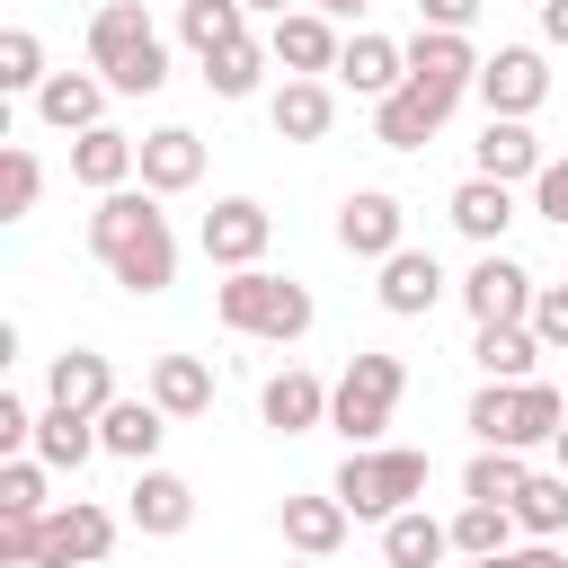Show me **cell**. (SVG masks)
I'll return each instance as SVG.
<instances>
[{"mask_svg":"<svg viewBox=\"0 0 568 568\" xmlns=\"http://www.w3.org/2000/svg\"><path fill=\"white\" fill-rule=\"evenodd\" d=\"M328 231H337V248H346V257H373V266L408 248V213H399V195H390V186H355V195L337 204V222H328Z\"/></svg>","mask_w":568,"mask_h":568,"instance_id":"30bf717a","label":"cell"},{"mask_svg":"<svg viewBox=\"0 0 568 568\" xmlns=\"http://www.w3.org/2000/svg\"><path fill=\"white\" fill-rule=\"evenodd\" d=\"M532 337H541V355H568V284H541V302H532Z\"/></svg>","mask_w":568,"mask_h":568,"instance_id":"60d3db41","label":"cell"},{"mask_svg":"<svg viewBox=\"0 0 568 568\" xmlns=\"http://www.w3.org/2000/svg\"><path fill=\"white\" fill-rule=\"evenodd\" d=\"M178 36L195 62H213V53L248 44V0H178Z\"/></svg>","mask_w":568,"mask_h":568,"instance_id":"4dcf8cb0","label":"cell"},{"mask_svg":"<svg viewBox=\"0 0 568 568\" xmlns=\"http://www.w3.org/2000/svg\"><path fill=\"white\" fill-rule=\"evenodd\" d=\"M426 479H435L426 453H408V444H373V453H346V462H337L328 497H337L355 524H390V515H408V506L426 497Z\"/></svg>","mask_w":568,"mask_h":568,"instance_id":"8992f818","label":"cell"},{"mask_svg":"<svg viewBox=\"0 0 568 568\" xmlns=\"http://www.w3.org/2000/svg\"><path fill=\"white\" fill-rule=\"evenodd\" d=\"M284 568H320V559H284Z\"/></svg>","mask_w":568,"mask_h":568,"instance_id":"f907efd6","label":"cell"},{"mask_svg":"<svg viewBox=\"0 0 568 568\" xmlns=\"http://www.w3.org/2000/svg\"><path fill=\"white\" fill-rule=\"evenodd\" d=\"M541 44H568V0H541Z\"/></svg>","mask_w":568,"mask_h":568,"instance_id":"f6af8a7d","label":"cell"},{"mask_svg":"<svg viewBox=\"0 0 568 568\" xmlns=\"http://www.w3.org/2000/svg\"><path fill=\"white\" fill-rule=\"evenodd\" d=\"M532 355H541L532 320H515V328H479V337H470V364H479L488 382H541V373H532Z\"/></svg>","mask_w":568,"mask_h":568,"instance_id":"1f68e13d","label":"cell"},{"mask_svg":"<svg viewBox=\"0 0 568 568\" xmlns=\"http://www.w3.org/2000/svg\"><path fill=\"white\" fill-rule=\"evenodd\" d=\"M444 115H453V98H435V89L399 80V89L373 106V142H382V151H426V142L444 133Z\"/></svg>","mask_w":568,"mask_h":568,"instance_id":"e0dca14e","label":"cell"},{"mask_svg":"<svg viewBox=\"0 0 568 568\" xmlns=\"http://www.w3.org/2000/svg\"><path fill=\"white\" fill-rule=\"evenodd\" d=\"M89 257H98L133 302L169 293V284H178V231H169L160 195H151V186H115V195H98V213H89Z\"/></svg>","mask_w":568,"mask_h":568,"instance_id":"6da1fadb","label":"cell"},{"mask_svg":"<svg viewBox=\"0 0 568 568\" xmlns=\"http://www.w3.org/2000/svg\"><path fill=\"white\" fill-rule=\"evenodd\" d=\"M275 524H284L293 559H328V550L346 541V524H355V515H346L328 488H311V497H284V506H275Z\"/></svg>","mask_w":568,"mask_h":568,"instance_id":"83f0119b","label":"cell"},{"mask_svg":"<svg viewBox=\"0 0 568 568\" xmlns=\"http://www.w3.org/2000/svg\"><path fill=\"white\" fill-rule=\"evenodd\" d=\"M36 195H44V160H36L27 142H9V151H0V222H27Z\"/></svg>","mask_w":568,"mask_h":568,"instance_id":"74e56055","label":"cell"},{"mask_svg":"<svg viewBox=\"0 0 568 568\" xmlns=\"http://www.w3.org/2000/svg\"><path fill=\"white\" fill-rule=\"evenodd\" d=\"M124 524L133 532H151V541H178L186 524H195V488L178 479V470H133V488H124Z\"/></svg>","mask_w":568,"mask_h":568,"instance_id":"2e32d148","label":"cell"},{"mask_svg":"<svg viewBox=\"0 0 568 568\" xmlns=\"http://www.w3.org/2000/svg\"><path fill=\"white\" fill-rule=\"evenodd\" d=\"M89 71H98L115 98L169 89V44H160V27H151L142 0H106V9L89 18Z\"/></svg>","mask_w":568,"mask_h":568,"instance_id":"3957f363","label":"cell"},{"mask_svg":"<svg viewBox=\"0 0 568 568\" xmlns=\"http://www.w3.org/2000/svg\"><path fill=\"white\" fill-rule=\"evenodd\" d=\"M142 399H160L169 426H178V417H204V408H213V364H204V355H151Z\"/></svg>","mask_w":568,"mask_h":568,"instance_id":"484cf974","label":"cell"},{"mask_svg":"<svg viewBox=\"0 0 568 568\" xmlns=\"http://www.w3.org/2000/svg\"><path fill=\"white\" fill-rule=\"evenodd\" d=\"M470 18H479V0H417V27H435V36H470Z\"/></svg>","mask_w":568,"mask_h":568,"instance_id":"7bdbcfd3","label":"cell"},{"mask_svg":"<svg viewBox=\"0 0 568 568\" xmlns=\"http://www.w3.org/2000/svg\"><path fill=\"white\" fill-rule=\"evenodd\" d=\"M399 399H408V364L382 355V346H355L346 373L328 382V435H346V453H373Z\"/></svg>","mask_w":568,"mask_h":568,"instance_id":"277c9868","label":"cell"},{"mask_svg":"<svg viewBox=\"0 0 568 568\" xmlns=\"http://www.w3.org/2000/svg\"><path fill=\"white\" fill-rule=\"evenodd\" d=\"M53 71H44V36L36 27H0V89L9 98H36Z\"/></svg>","mask_w":568,"mask_h":568,"instance_id":"d590c367","label":"cell"},{"mask_svg":"<svg viewBox=\"0 0 568 568\" xmlns=\"http://www.w3.org/2000/svg\"><path fill=\"white\" fill-rule=\"evenodd\" d=\"M266 53H275V71H284V80H337L346 36H337V18L293 9V18H275V27H266Z\"/></svg>","mask_w":568,"mask_h":568,"instance_id":"8fae6325","label":"cell"},{"mask_svg":"<svg viewBox=\"0 0 568 568\" xmlns=\"http://www.w3.org/2000/svg\"><path fill=\"white\" fill-rule=\"evenodd\" d=\"M213 320L231 337H257V346H302L311 320H320V302H311V284H293L275 266H240V275L213 284Z\"/></svg>","mask_w":568,"mask_h":568,"instance_id":"7a4b0ae2","label":"cell"},{"mask_svg":"<svg viewBox=\"0 0 568 568\" xmlns=\"http://www.w3.org/2000/svg\"><path fill=\"white\" fill-rule=\"evenodd\" d=\"M266 240H275V213L257 204V195H222L204 222H195V248L222 266V275H240V266H257L266 257Z\"/></svg>","mask_w":568,"mask_h":568,"instance_id":"9c48e42d","label":"cell"},{"mask_svg":"<svg viewBox=\"0 0 568 568\" xmlns=\"http://www.w3.org/2000/svg\"><path fill=\"white\" fill-rule=\"evenodd\" d=\"M44 462L36 453H18V462H0V515H53V497H44Z\"/></svg>","mask_w":568,"mask_h":568,"instance_id":"f35d334b","label":"cell"},{"mask_svg":"<svg viewBox=\"0 0 568 568\" xmlns=\"http://www.w3.org/2000/svg\"><path fill=\"white\" fill-rule=\"evenodd\" d=\"M550 169V151L532 142V124H515V115H488L479 124V142H470V178H497V186H532Z\"/></svg>","mask_w":568,"mask_h":568,"instance_id":"5bb4252c","label":"cell"},{"mask_svg":"<svg viewBox=\"0 0 568 568\" xmlns=\"http://www.w3.org/2000/svg\"><path fill=\"white\" fill-rule=\"evenodd\" d=\"M311 9H320V18H355L364 0H311Z\"/></svg>","mask_w":568,"mask_h":568,"instance_id":"7dc6e473","label":"cell"},{"mask_svg":"<svg viewBox=\"0 0 568 568\" xmlns=\"http://www.w3.org/2000/svg\"><path fill=\"white\" fill-rule=\"evenodd\" d=\"M257 417H266L275 435H311V426H328V382H320V373H302V364L266 373V390H257Z\"/></svg>","mask_w":568,"mask_h":568,"instance_id":"7402d4cb","label":"cell"},{"mask_svg":"<svg viewBox=\"0 0 568 568\" xmlns=\"http://www.w3.org/2000/svg\"><path fill=\"white\" fill-rule=\"evenodd\" d=\"M160 435H169V408H160V399H115V408L98 417V444H106L115 462H133V470L160 462Z\"/></svg>","mask_w":568,"mask_h":568,"instance_id":"4316f807","label":"cell"},{"mask_svg":"<svg viewBox=\"0 0 568 568\" xmlns=\"http://www.w3.org/2000/svg\"><path fill=\"white\" fill-rule=\"evenodd\" d=\"M550 470H568V426H559V444H550Z\"/></svg>","mask_w":568,"mask_h":568,"instance_id":"c3c4849f","label":"cell"},{"mask_svg":"<svg viewBox=\"0 0 568 568\" xmlns=\"http://www.w3.org/2000/svg\"><path fill=\"white\" fill-rule=\"evenodd\" d=\"M444 559H453V524L444 515L408 506V515L382 524V568H444Z\"/></svg>","mask_w":568,"mask_h":568,"instance_id":"f1b7e54d","label":"cell"},{"mask_svg":"<svg viewBox=\"0 0 568 568\" xmlns=\"http://www.w3.org/2000/svg\"><path fill=\"white\" fill-rule=\"evenodd\" d=\"M248 18H266V27H275V18H293V0H248Z\"/></svg>","mask_w":568,"mask_h":568,"instance_id":"bcb514c9","label":"cell"},{"mask_svg":"<svg viewBox=\"0 0 568 568\" xmlns=\"http://www.w3.org/2000/svg\"><path fill=\"white\" fill-rule=\"evenodd\" d=\"M506 568H568V550L559 541H524V550H506Z\"/></svg>","mask_w":568,"mask_h":568,"instance_id":"ee69618b","label":"cell"},{"mask_svg":"<svg viewBox=\"0 0 568 568\" xmlns=\"http://www.w3.org/2000/svg\"><path fill=\"white\" fill-rule=\"evenodd\" d=\"M266 124H275V142H328L337 89H328V80H284V89L266 98Z\"/></svg>","mask_w":568,"mask_h":568,"instance_id":"d4e9b609","label":"cell"},{"mask_svg":"<svg viewBox=\"0 0 568 568\" xmlns=\"http://www.w3.org/2000/svg\"><path fill=\"white\" fill-rule=\"evenodd\" d=\"M462 426H470L488 453H532V444H559L568 399H559L550 382H479L470 408H462Z\"/></svg>","mask_w":568,"mask_h":568,"instance_id":"5b68a950","label":"cell"},{"mask_svg":"<svg viewBox=\"0 0 568 568\" xmlns=\"http://www.w3.org/2000/svg\"><path fill=\"white\" fill-rule=\"evenodd\" d=\"M106 98H115V89H106L98 71H53V80L36 89V124H53V133H71V142H80V133H98V124H106Z\"/></svg>","mask_w":568,"mask_h":568,"instance_id":"d6986e66","label":"cell"},{"mask_svg":"<svg viewBox=\"0 0 568 568\" xmlns=\"http://www.w3.org/2000/svg\"><path fill=\"white\" fill-rule=\"evenodd\" d=\"M488 115H515V124H532V106L550 98V62H541V44H497L488 62H479V89H470Z\"/></svg>","mask_w":568,"mask_h":568,"instance_id":"ba28073f","label":"cell"},{"mask_svg":"<svg viewBox=\"0 0 568 568\" xmlns=\"http://www.w3.org/2000/svg\"><path fill=\"white\" fill-rule=\"evenodd\" d=\"M44 399H53V408H80V417H106L124 390H115V364H106L98 346H62V355L44 364Z\"/></svg>","mask_w":568,"mask_h":568,"instance_id":"9a60e30c","label":"cell"},{"mask_svg":"<svg viewBox=\"0 0 568 568\" xmlns=\"http://www.w3.org/2000/svg\"><path fill=\"white\" fill-rule=\"evenodd\" d=\"M195 178H204V133L151 124V133H142V186H151V195H186Z\"/></svg>","mask_w":568,"mask_h":568,"instance_id":"603a6c76","label":"cell"},{"mask_svg":"<svg viewBox=\"0 0 568 568\" xmlns=\"http://www.w3.org/2000/svg\"><path fill=\"white\" fill-rule=\"evenodd\" d=\"M337 80H346L355 98H373V106H382V98L408 80V53H399L390 36H373V27H355V36H346V53H337Z\"/></svg>","mask_w":568,"mask_h":568,"instance_id":"cb8c5ba5","label":"cell"},{"mask_svg":"<svg viewBox=\"0 0 568 568\" xmlns=\"http://www.w3.org/2000/svg\"><path fill=\"white\" fill-rule=\"evenodd\" d=\"M524 479H532V462H524V453H488V444H479V453H470V470H462V497H470V506H515V497H524Z\"/></svg>","mask_w":568,"mask_h":568,"instance_id":"e575fe53","label":"cell"},{"mask_svg":"<svg viewBox=\"0 0 568 568\" xmlns=\"http://www.w3.org/2000/svg\"><path fill=\"white\" fill-rule=\"evenodd\" d=\"M506 515H515L524 541H559V532H568V470H532L524 497H515Z\"/></svg>","mask_w":568,"mask_h":568,"instance_id":"d6a6232c","label":"cell"},{"mask_svg":"<svg viewBox=\"0 0 568 568\" xmlns=\"http://www.w3.org/2000/svg\"><path fill=\"white\" fill-rule=\"evenodd\" d=\"M444 293H453V275L435 266V248H399V257H382V284H373V302H382L390 320H426Z\"/></svg>","mask_w":568,"mask_h":568,"instance_id":"ac0fdd59","label":"cell"},{"mask_svg":"<svg viewBox=\"0 0 568 568\" xmlns=\"http://www.w3.org/2000/svg\"><path fill=\"white\" fill-rule=\"evenodd\" d=\"M470 568H506V559H470Z\"/></svg>","mask_w":568,"mask_h":568,"instance_id":"681fc988","label":"cell"},{"mask_svg":"<svg viewBox=\"0 0 568 568\" xmlns=\"http://www.w3.org/2000/svg\"><path fill=\"white\" fill-rule=\"evenodd\" d=\"M106 444H98V417H80V408H36V462L44 470H80V462H98Z\"/></svg>","mask_w":568,"mask_h":568,"instance_id":"f546056e","label":"cell"},{"mask_svg":"<svg viewBox=\"0 0 568 568\" xmlns=\"http://www.w3.org/2000/svg\"><path fill=\"white\" fill-rule=\"evenodd\" d=\"M532 213H541V222H559V231H568V160H550V169H541V178H532Z\"/></svg>","mask_w":568,"mask_h":568,"instance_id":"b9f144b4","label":"cell"},{"mask_svg":"<svg viewBox=\"0 0 568 568\" xmlns=\"http://www.w3.org/2000/svg\"><path fill=\"white\" fill-rule=\"evenodd\" d=\"M399 53H408V80H417V89H435V98H453V106L479 89V62H488L470 36H435V27H417Z\"/></svg>","mask_w":568,"mask_h":568,"instance_id":"7c38bea8","label":"cell"},{"mask_svg":"<svg viewBox=\"0 0 568 568\" xmlns=\"http://www.w3.org/2000/svg\"><path fill=\"white\" fill-rule=\"evenodd\" d=\"M444 222H453L470 248H506V231H515V186H497V178H462V186L444 195Z\"/></svg>","mask_w":568,"mask_h":568,"instance_id":"ffe728a7","label":"cell"},{"mask_svg":"<svg viewBox=\"0 0 568 568\" xmlns=\"http://www.w3.org/2000/svg\"><path fill=\"white\" fill-rule=\"evenodd\" d=\"M266 62H275V53H266V36H248V44H231V53H213V62H204V89H213V98H257Z\"/></svg>","mask_w":568,"mask_h":568,"instance_id":"8d00e7d4","label":"cell"},{"mask_svg":"<svg viewBox=\"0 0 568 568\" xmlns=\"http://www.w3.org/2000/svg\"><path fill=\"white\" fill-rule=\"evenodd\" d=\"M444 524H453V559H506V550H515V515H506V506H470V497H462Z\"/></svg>","mask_w":568,"mask_h":568,"instance_id":"836d02e7","label":"cell"},{"mask_svg":"<svg viewBox=\"0 0 568 568\" xmlns=\"http://www.w3.org/2000/svg\"><path fill=\"white\" fill-rule=\"evenodd\" d=\"M71 178H80L89 195L142 186V142H133V133H115V124H98V133H80V142H71Z\"/></svg>","mask_w":568,"mask_h":568,"instance_id":"44dd1931","label":"cell"},{"mask_svg":"<svg viewBox=\"0 0 568 568\" xmlns=\"http://www.w3.org/2000/svg\"><path fill=\"white\" fill-rule=\"evenodd\" d=\"M453 293H462L470 328H515V320H532V302H541L532 266H524V257H506V248H479V257H470V275H462Z\"/></svg>","mask_w":568,"mask_h":568,"instance_id":"52a82bcc","label":"cell"},{"mask_svg":"<svg viewBox=\"0 0 568 568\" xmlns=\"http://www.w3.org/2000/svg\"><path fill=\"white\" fill-rule=\"evenodd\" d=\"M0 568H44V515H0Z\"/></svg>","mask_w":568,"mask_h":568,"instance_id":"ab89813d","label":"cell"},{"mask_svg":"<svg viewBox=\"0 0 568 568\" xmlns=\"http://www.w3.org/2000/svg\"><path fill=\"white\" fill-rule=\"evenodd\" d=\"M115 550V515L98 497H62L44 515V568H98Z\"/></svg>","mask_w":568,"mask_h":568,"instance_id":"4fadbf2b","label":"cell"}]
</instances>
